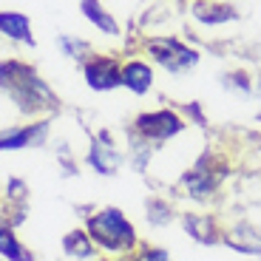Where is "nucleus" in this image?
I'll use <instances>...</instances> for the list:
<instances>
[{
  "label": "nucleus",
  "mask_w": 261,
  "mask_h": 261,
  "mask_svg": "<svg viewBox=\"0 0 261 261\" xmlns=\"http://www.w3.org/2000/svg\"><path fill=\"white\" fill-rule=\"evenodd\" d=\"M0 91L12 99L23 117L48 119L60 111V97L51 91V85L34 71V65L17 57L0 60Z\"/></svg>",
  "instance_id": "f257e3e1"
},
{
  "label": "nucleus",
  "mask_w": 261,
  "mask_h": 261,
  "mask_svg": "<svg viewBox=\"0 0 261 261\" xmlns=\"http://www.w3.org/2000/svg\"><path fill=\"white\" fill-rule=\"evenodd\" d=\"M230 173H233V162L227 159V153L222 148H204L176 176L173 193L179 199L199 204V207H207V204L216 202V196L222 193Z\"/></svg>",
  "instance_id": "f03ea898"
},
{
  "label": "nucleus",
  "mask_w": 261,
  "mask_h": 261,
  "mask_svg": "<svg viewBox=\"0 0 261 261\" xmlns=\"http://www.w3.org/2000/svg\"><path fill=\"white\" fill-rule=\"evenodd\" d=\"M83 227L97 244L99 255H108V258H130L142 244L137 224L125 216V210L114 207V204H102V207L91 210L85 216Z\"/></svg>",
  "instance_id": "7ed1b4c3"
},
{
  "label": "nucleus",
  "mask_w": 261,
  "mask_h": 261,
  "mask_svg": "<svg viewBox=\"0 0 261 261\" xmlns=\"http://www.w3.org/2000/svg\"><path fill=\"white\" fill-rule=\"evenodd\" d=\"M139 48L142 57L153 63V68H162L173 77H185L202 65V51L179 34H145L139 40Z\"/></svg>",
  "instance_id": "20e7f679"
},
{
  "label": "nucleus",
  "mask_w": 261,
  "mask_h": 261,
  "mask_svg": "<svg viewBox=\"0 0 261 261\" xmlns=\"http://www.w3.org/2000/svg\"><path fill=\"white\" fill-rule=\"evenodd\" d=\"M188 128H190V122L185 119V114L179 108L162 105V108H150V111L137 114L128 125V134L142 139V142H148V145H153L159 150L162 145L179 139Z\"/></svg>",
  "instance_id": "39448f33"
},
{
  "label": "nucleus",
  "mask_w": 261,
  "mask_h": 261,
  "mask_svg": "<svg viewBox=\"0 0 261 261\" xmlns=\"http://www.w3.org/2000/svg\"><path fill=\"white\" fill-rule=\"evenodd\" d=\"M85 165L97 173V176H117L122 165H128L125 159V148L114 139L111 130H97L88 142V150H85Z\"/></svg>",
  "instance_id": "423d86ee"
},
{
  "label": "nucleus",
  "mask_w": 261,
  "mask_h": 261,
  "mask_svg": "<svg viewBox=\"0 0 261 261\" xmlns=\"http://www.w3.org/2000/svg\"><path fill=\"white\" fill-rule=\"evenodd\" d=\"M176 224L182 227V233L188 236L193 244L199 247H219L224 236V219H219L216 213L202 207H190V210H179Z\"/></svg>",
  "instance_id": "0eeeda50"
},
{
  "label": "nucleus",
  "mask_w": 261,
  "mask_h": 261,
  "mask_svg": "<svg viewBox=\"0 0 261 261\" xmlns=\"http://www.w3.org/2000/svg\"><path fill=\"white\" fill-rule=\"evenodd\" d=\"M83 77L85 85L97 94H108L122 88V60L114 54H91L88 60H83Z\"/></svg>",
  "instance_id": "6e6552de"
},
{
  "label": "nucleus",
  "mask_w": 261,
  "mask_h": 261,
  "mask_svg": "<svg viewBox=\"0 0 261 261\" xmlns=\"http://www.w3.org/2000/svg\"><path fill=\"white\" fill-rule=\"evenodd\" d=\"M51 122L48 119H32L26 125H3L0 128V150H26L46 145Z\"/></svg>",
  "instance_id": "1a4fd4ad"
},
{
  "label": "nucleus",
  "mask_w": 261,
  "mask_h": 261,
  "mask_svg": "<svg viewBox=\"0 0 261 261\" xmlns=\"http://www.w3.org/2000/svg\"><path fill=\"white\" fill-rule=\"evenodd\" d=\"M188 14L193 23H199L204 29H222V26H230V23L242 20L239 6L230 3V0H190Z\"/></svg>",
  "instance_id": "9d476101"
},
{
  "label": "nucleus",
  "mask_w": 261,
  "mask_h": 261,
  "mask_svg": "<svg viewBox=\"0 0 261 261\" xmlns=\"http://www.w3.org/2000/svg\"><path fill=\"white\" fill-rule=\"evenodd\" d=\"M222 244L227 250L247 258H261V227L250 219H236V222H224V236Z\"/></svg>",
  "instance_id": "9b49d317"
},
{
  "label": "nucleus",
  "mask_w": 261,
  "mask_h": 261,
  "mask_svg": "<svg viewBox=\"0 0 261 261\" xmlns=\"http://www.w3.org/2000/svg\"><path fill=\"white\" fill-rule=\"evenodd\" d=\"M156 85V68L145 57H128L122 60V88L134 97H145Z\"/></svg>",
  "instance_id": "f8f14e48"
},
{
  "label": "nucleus",
  "mask_w": 261,
  "mask_h": 261,
  "mask_svg": "<svg viewBox=\"0 0 261 261\" xmlns=\"http://www.w3.org/2000/svg\"><path fill=\"white\" fill-rule=\"evenodd\" d=\"M142 216H145V224H148V227L165 230V227H170V224H176L179 210H176V204H173L170 196L150 193L142 202Z\"/></svg>",
  "instance_id": "ddd939ff"
},
{
  "label": "nucleus",
  "mask_w": 261,
  "mask_h": 261,
  "mask_svg": "<svg viewBox=\"0 0 261 261\" xmlns=\"http://www.w3.org/2000/svg\"><path fill=\"white\" fill-rule=\"evenodd\" d=\"M77 3H80L83 17L88 20V23H91L99 34H105V37H119V34H122L119 20L114 17V12L105 6L102 0H77Z\"/></svg>",
  "instance_id": "4468645a"
},
{
  "label": "nucleus",
  "mask_w": 261,
  "mask_h": 261,
  "mask_svg": "<svg viewBox=\"0 0 261 261\" xmlns=\"http://www.w3.org/2000/svg\"><path fill=\"white\" fill-rule=\"evenodd\" d=\"M0 34L17 46H34V32H32V20L23 12H0Z\"/></svg>",
  "instance_id": "2eb2a0df"
},
{
  "label": "nucleus",
  "mask_w": 261,
  "mask_h": 261,
  "mask_svg": "<svg viewBox=\"0 0 261 261\" xmlns=\"http://www.w3.org/2000/svg\"><path fill=\"white\" fill-rule=\"evenodd\" d=\"M0 258L6 261H34V253L17 239V227L9 216H0Z\"/></svg>",
  "instance_id": "dca6fc26"
},
{
  "label": "nucleus",
  "mask_w": 261,
  "mask_h": 261,
  "mask_svg": "<svg viewBox=\"0 0 261 261\" xmlns=\"http://www.w3.org/2000/svg\"><path fill=\"white\" fill-rule=\"evenodd\" d=\"M63 253L68 255L71 261H94L99 258L97 244L91 242V236L85 227H74L63 236Z\"/></svg>",
  "instance_id": "f3484780"
},
{
  "label": "nucleus",
  "mask_w": 261,
  "mask_h": 261,
  "mask_svg": "<svg viewBox=\"0 0 261 261\" xmlns=\"http://www.w3.org/2000/svg\"><path fill=\"white\" fill-rule=\"evenodd\" d=\"M219 83H222L224 91L239 94V97H253L255 94V80H253V74H250L247 68H227Z\"/></svg>",
  "instance_id": "a211bd4d"
},
{
  "label": "nucleus",
  "mask_w": 261,
  "mask_h": 261,
  "mask_svg": "<svg viewBox=\"0 0 261 261\" xmlns=\"http://www.w3.org/2000/svg\"><path fill=\"white\" fill-rule=\"evenodd\" d=\"M57 48L63 57L74 60V63H83V60L91 57V43L83 37H77V34H57Z\"/></svg>",
  "instance_id": "6ab92c4d"
},
{
  "label": "nucleus",
  "mask_w": 261,
  "mask_h": 261,
  "mask_svg": "<svg viewBox=\"0 0 261 261\" xmlns=\"http://www.w3.org/2000/svg\"><path fill=\"white\" fill-rule=\"evenodd\" d=\"M128 261H173V255H170V250L159 247V244L142 242V244L137 247V253L130 255Z\"/></svg>",
  "instance_id": "aec40b11"
},
{
  "label": "nucleus",
  "mask_w": 261,
  "mask_h": 261,
  "mask_svg": "<svg viewBox=\"0 0 261 261\" xmlns=\"http://www.w3.org/2000/svg\"><path fill=\"white\" fill-rule=\"evenodd\" d=\"M6 196H9V202H12V207L14 204H26V196H29V188H26V182L23 179H9V185H6Z\"/></svg>",
  "instance_id": "412c9836"
},
{
  "label": "nucleus",
  "mask_w": 261,
  "mask_h": 261,
  "mask_svg": "<svg viewBox=\"0 0 261 261\" xmlns=\"http://www.w3.org/2000/svg\"><path fill=\"white\" fill-rule=\"evenodd\" d=\"M117 261H128V258H117Z\"/></svg>",
  "instance_id": "4be33fe9"
},
{
  "label": "nucleus",
  "mask_w": 261,
  "mask_h": 261,
  "mask_svg": "<svg viewBox=\"0 0 261 261\" xmlns=\"http://www.w3.org/2000/svg\"><path fill=\"white\" fill-rule=\"evenodd\" d=\"M182 3H190V0H182Z\"/></svg>",
  "instance_id": "5701e85b"
}]
</instances>
